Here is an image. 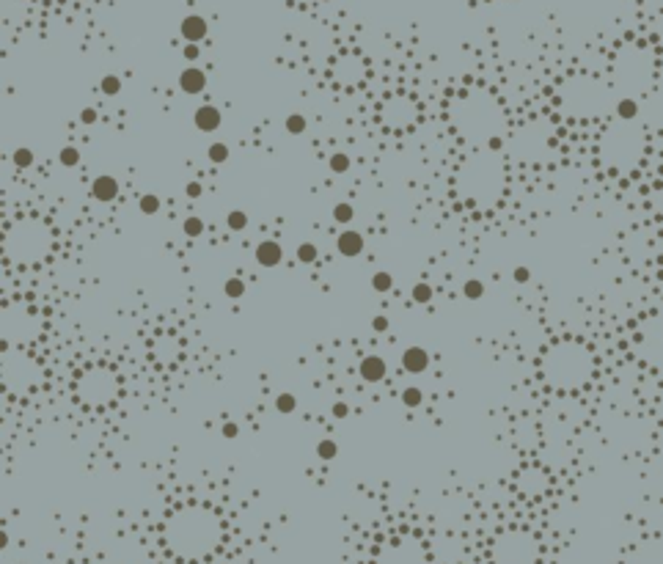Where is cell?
Masks as SVG:
<instances>
[{
  "instance_id": "obj_1",
  "label": "cell",
  "mask_w": 663,
  "mask_h": 564,
  "mask_svg": "<svg viewBox=\"0 0 663 564\" xmlns=\"http://www.w3.org/2000/svg\"><path fill=\"white\" fill-rule=\"evenodd\" d=\"M220 539H224V520L209 506L190 504L176 509L165 526H162V542L165 548L187 561L206 559L217 550Z\"/></svg>"
},
{
  "instance_id": "obj_2",
  "label": "cell",
  "mask_w": 663,
  "mask_h": 564,
  "mask_svg": "<svg viewBox=\"0 0 663 564\" xmlns=\"http://www.w3.org/2000/svg\"><path fill=\"white\" fill-rule=\"evenodd\" d=\"M452 124L455 130L474 146V149H501V140L507 135V116L501 102L482 88H474L463 94L452 105Z\"/></svg>"
},
{
  "instance_id": "obj_3",
  "label": "cell",
  "mask_w": 663,
  "mask_h": 564,
  "mask_svg": "<svg viewBox=\"0 0 663 564\" xmlns=\"http://www.w3.org/2000/svg\"><path fill=\"white\" fill-rule=\"evenodd\" d=\"M455 187H457V196L468 207L493 210L501 201L504 187H507L504 154L493 151V149H474L463 160V165L455 176Z\"/></svg>"
},
{
  "instance_id": "obj_4",
  "label": "cell",
  "mask_w": 663,
  "mask_h": 564,
  "mask_svg": "<svg viewBox=\"0 0 663 564\" xmlns=\"http://www.w3.org/2000/svg\"><path fill=\"white\" fill-rule=\"evenodd\" d=\"M542 380L556 391H578L594 374V355L583 341L562 339L551 344L540 358Z\"/></svg>"
},
{
  "instance_id": "obj_5",
  "label": "cell",
  "mask_w": 663,
  "mask_h": 564,
  "mask_svg": "<svg viewBox=\"0 0 663 564\" xmlns=\"http://www.w3.org/2000/svg\"><path fill=\"white\" fill-rule=\"evenodd\" d=\"M56 234L42 218H20L6 226L3 254L14 265H39L53 254Z\"/></svg>"
},
{
  "instance_id": "obj_6",
  "label": "cell",
  "mask_w": 663,
  "mask_h": 564,
  "mask_svg": "<svg viewBox=\"0 0 663 564\" xmlns=\"http://www.w3.org/2000/svg\"><path fill=\"white\" fill-rule=\"evenodd\" d=\"M647 149V138L638 127L633 124H614L603 132L600 138V157L603 165L614 173H627L641 162V154Z\"/></svg>"
},
{
  "instance_id": "obj_7",
  "label": "cell",
  "mask_w": 663,
  "mask_h": 564,
  "mask_svg": "<svg viewBox=\"0 0 663 564\" xmlns=\"http://www.w3.org/2000/svg\"><path fill=\"white\" fill-rule=\"evenodd\" d=\"M559 105L575 119H597L611 108V91L597 77L575 75L559 88Z\"/></svg>"
},
{
  "instance_id": "obj_8",
  "label": "cell",
  "mask_w": 663,
  "mask_h": 564,
  "mask_svg": "<svg viewBox=\"0 0 663 564\" xmlns=\"http://www.w3.org/2000/svg\"><path fill=\"white\" fill-rule=\"evenodd\" d=\"M540 553V539L526 528H507L490 545L493 564H537Z\"/></svg>"
},
{
  "instance_id": "obj_9",
  "label": "cell",
  "mask_w": 663,
  "mask_h": 564,
  "mask_svg": "<svg viewBox=\"0 0 663 564\" xmlns=\"http://www.w3.org/2000/svg\"><path fill=\"white\" fill-rule=\"evenodd\" d=\"M119 391V374L108 366H88L86 371H80L75 383V394L86 408H108L110 402H116Z\"/></svg>"
},
{
  "instance_id": "obj_10",
  "label": "cell",
  "mask_w": 663,
  "mask_h": 564,
  "mask_svg": "<svg viewBox=\"0 0 663 564\" xmlns=\"http://www.w3.org/2000/svg\"><path fill=\"white\" fill-rule=\"evenodd\" d=\"M42 336V319L34 306L12 303L3 308V350L28 347Z\"/></svg>"
},
{
  "instance_id": "obj_11",
  "label": "cell",
  "mask_w": 663,
  "mask_h": 564,
  "mask_svg": "<svg viewBox=\"0 0 663 564\" xmlns=\"http://www.w3.org/2000/svg\"><path fill=\"white\" fill-rule=\"evenodd\" d=\"M42 383V366L25 347L3 350V386L14 394L34 391Z\"/></svg>"
},
{
  "instance_id": "obj_12",
  "label": "cell",
  "mask_w": 663,
  "mask_h": 564,
  "mask_svg": "<svg viewBox=\"0 0 663 564\" xmlns=\"http://www.w3.org/2000/svg\"><path fill=\"white\" fill-rule=\"evenodd\" d=\"M548 149H551V138L542 121H531L520 127L509 140V151L520 162H540L548 157Z\"/></svg>"
},
{
  "instance_id": "obj_13",
  "label": "cell",
  "mask_w": 663,
  "mask_h": 564,
  "mask_svg": "<svg viewBox=\"0 0 663 564\" xmlns=\"http://www.w3.org/2000/svg\"><path fill=\"white\" fill-rule=\"evenodd\" d=\"M374 564H432L429 550L413 537H396L380 548Z\"/></svg>"
},
{
  "instance_id": "obj_14",
  "label": "cell",
  "mask_w": 663,
  "mask_h": 564,
  "mask_svg": "<svg viewBox=\"0 0 663 564\" xmlns=\"http://www.w3.org/2000/svg\"><path fill=\"white\" fill-rule=\"evenodd\" d=\"M418 119V108L410 97H388L380 108V121L394 130V132H402L407 127H413Z\"/></svg>"
},
{
  "instance_id": "obj_15",
  "label": "cell",
  "mask_w": 663,
  "mask_h": 564,
  "mask_svg": "<svg viewBox=\"0 0 663 564\" xmlns=\"http://www.w3.org/2000/svg\"><path fill=\"white\" fill-rule=\"evenodd\" d=\"M515 487H518L523 495H529V498H540L542 493L551 490V476H548L540 465H526V468L518 474Z\"/></svg>"
},
{
  "instance_id": "obj_16",
  "label": "cell",
  "mask_w": 663,
  "mask_h": 564,
  "mask_svg": "<svg viewBox=\"0 0 663 564\" xmlns=\"http://www.w3.org/2000/svg\"><path fill=\"white\" fill-rule=\"evenodd\" d=\"M363 75H366V64H363L355 53L341 56V58L336 61V66H333V77H336V83H339V86H347V88L358 86V83L363 80Z\"/></svg>"
},
{
  "instance_id": "obj_17",
  "label": "cell",
  "mask_w": 663,
  "mask_h": 564,
  "mask_svg": "<svg viewBox=\"0 0 663 564\" xmlns=\"http://www.w3.org/2000/svg\"><path fill=\"white\" fill-rule=\"evenodd\" d=\"M119 193H121V184H119L116 176H110V173H99V176H94V182H91V199H94V201H99V204H110V201L119 199Z\"/></svg>"
},
{
  "instance_id": "obj_18",
  "label": "cell",
  "mask_w": 663,
  "mask_h": 564,
  "mask_svg": "<svg viewBox=\"0 0 663 564\" xmlns=\"http://www.w3.org/2000/svg\"><path fill=\"white\" fill-rule=\"evenodd\" d=\"M358 374H361V380L363 383H383L385 380V374H388V363H385V358L383 355H363L361 358V363H358Z\"/></svg>"
},
{
  "instance_id": "obj_19",
  "label": "cell",
  "mask_w": 663,
  "mask_h": 564,
  "mask_svg": "<svg viewBox=\"0 0 663 564\" xmlns=\"http://www.w3.org/2000/svg\"><path fill=\"white\" fill-rule=\"evenodd\" d=\"M209 34V23L201 17V14H187L182 23H179V36L187 42V45H201Z\"/></svg>"
},
{
  "instance_id": "obj_20",
  "label": "cell",
  "mask_w": 663,
  "mask_h": 564,
  "mask_svg": "<svg viewBox=\"0 0 663 564\" xmlns=\"http://www.w3.org/2000/svg\"><path fill=\"white\" fill-rule=\"evenodd\" d=\"M336 248H339V254H341V256L355 259V256H361V254H363L366 240H363V234H361V232H355V229H344V232L336 237Z\"/></svg>"
},
{
  "instance_id": "obj_21",
  "label": "cell",
  "mask_w": 663,
  "mask_h": 564,
  "mask_svg": "<svg viewBox=\"0 0 663 564\" xmlns=\"http://www.w3.org/2000/svg\"><path fill=\"white\" fill-rule=\"evenodd\" d=\"M429 350H424V347H418V344H413V347H407L405 352H402V369L405 371H410V374H421V371H426L429 369Z\"/></svg>"
},
{
  "instance_id": "obj_22",
  "label": "cell",
  "mask_w": 663,
  "mask_h": 564,
  "mask_svg": "<svg viewBox=\"0 0 663 564\" xmlns=\"http://www.w3.org/2000/svg\"><path fill=\"white\" fill-rule=\"evenodd\" d=\"M179 88L187 94V97H195L206 88V72L198 69V66H187L179 72Z\"/></svg>"
},
{
  "instance_id": "obj_23",
  "label": "cell",
  "mask_w": 663,
  "mask_h": 564,
  "mask_svg": "<svg viewBox=\"0 0 663 564\" xmlns=\"http://www.w3.org/2000/svg\"><path fill=\"white\" fill-rule=\"evenodd\" d=\"M254 256H256V262H259L262 267H278V265L284 262V248H281L276 240H262V243L256 245Z\"/></svg>"
},
{
  "instance_id": "obj_24",
  "label": "cell",
  "mask_w": 663,
  "mask_h": 564,
  "mask_svg": "<svg viewBox=\"0 0 663 564\" xmlns=\"http://www.w3.org/2000/svg\"><path fill=\"white\" fill-rule=\"evenodd\" d=\"M220 121H224V116H220V110H217L215 105H201V108H195V113H193V124H195V130H201V132H215V130L220 127Z\"/></svg>"
},
{
  "instance_id": "obj_25",
  "label": "cell",
  "mask_w": 663,
  "mask_h": 564,
  "mask_svg": "<svg viewBox=\"0 0 663 564\" xmlns=\"http://www.w3.org/2000/svg\"><path fill=\"white\" fill-rule=\"evenodd\" d=\"M611 110H614V116H616L619 121L633 124V121L638 119V113H641V102H638L636 97H619V99L611 105Z\"/></svg>"
},
{
  "instance_id": "obj_26",
  "label": "cell",
  "mask_w": 663,
  "mask_h": 564,
  "mask_svg": "<svg viewBox=\"0 0 663 564\" xmlns=\"http://www.w3.org/2000/svg\"><path fill=\"white\" fill-rule=\"evenodd\" d=\"M229 143H224V140H215V143H209V149H206V157H209V162H215V165H224L226 160H229Z\"/></svg>"
},
{
  "instance_id": "obj_27",
  "label": "cell",
  "mask_w": 663,
  "mask_h": 564,
  "mask_svg": "<svg viewBox=\"0 0 663 564\" xmlns=\"http://www.w3.org/2000/svg\"><path fill=\"white\" fill-rule=\"evenodd\" d=\"M372 289H374L377 295H388V292L394 289V275H391L388 270H377V273L372 275Z\"/></svg>"
},
{
  "instance_id": "obj_28",
  "label": "cell",
  "mask_w": 663,
  "mask_h": 564,
  "mask_svg": "<svg viewBox=\"0 0 663 564\" xmlns=\"http://www.w3.org/2000/svg\"><path fill=\"white\" fill-rule=\"evenodd\" d=\"M295 256H298V262H300V265H314V262L320 259V248H317L314 243H309V240H306V243H300V245H298Z\"/></svg>"
},
{
  "instance_id": "obj_29",
  "label": "cell",
  "mask_w": 663,
  "mask_h": 564,
  "mask_svg": "<svg viewBox=\"0 0 663 564\" xmlns=\"http://www.w3.org/2000/svg\"><path fill=\"white\" fill-rule=\"evenodd\" d=\"M284 127H287L289 135H303V132L309 130V119H306L303 113H289L287 121H284Z\"/></svg>"
},
{
  "instance_id": "obj_30",
  "label": "cell",
  "mask_w": 663,
  "mask_h": 564,
  "mask_svg": "<svg viewBox=\"0 0 663 564\" xmlns=\"http://www.w3.org/2000/svg\"><path fill=\"white\" fill-rule=\"evenodd\" d=\"M328 165H330L333 173H347V171L352 168V160H350L347 151H333V154L328 157Z\"/></svg>"
},
{
  "instance_id": "obj_31",
  "label": "cell",
  "mask_w": 663,
  "mask_h": 564,
  "mask_svg": "<svg viewBox=\"0 0 663 564\" xmlns=\"http://www.w3.org/2000/svg\"><path fill=\"white\" fill-rule=\"evenodd\" d=\"M245 289H248V286H245V281H243L240 275H232V278L224 284V295H226L229 300H240V297L245 295Z\"/></svg>"
},
{
  "instance_id": "obj_32",
  "label": "cell",
  "mask_w": 663,
  "mask_h": 564,
  "mask_svg": "<svg viewBox=\"0 0 663 564\" xmlns=\"http://www.w3.org/2000/svg\"><path fill=\"white\" fill-rule=\"evenodd\" d=\"M276 410H278L281 416H292V413L298 410V397L289 394V391L278 394V397H276Z\"/></svg>"
},
{
  "instance_id": "obj_33",
  "label": "cell",
  "mask_w": 663,
  "mask_h": 564,
  "mask_svg": "<svg viewBox=\"0 0 663 564\" xmlns=\"http://www.w3.org/2000/svg\"><path fill=\"white\" fill-rule=\"evenodd\" d=\"M34 149H28V146H20V149H14L12 151V162L20 168V171H25V168H31L34 165Z\"/></svg>"
},
{
  "instance_id": "obj_34",
  "label": "cell",
  "mask_w": 663,
  "mask_h": 564,
  "mask_svg": "<svg viewBox=\"0 0 663 564\" xmlns=\"http://www.w3.org/2000/svg\"><path fill=\"white\" fill-rule=\"evenodd\" d=\"M352 218H355V207H352L350 201H339V204L333 207V221H336L339 226H347Z\"/></svg>"
},
{
  "instance_id": "obj_35",
  "label": "cell",
  "mask_w": 663,
  "mask_h": 564,
  "mask_svg": "<svg viewBox=\"0 0 663 564\" xmlns=\"http://www.w3.org/2000/svg\"><path fill=\"white\" fill-rule=\"evenodd\" d=\"M432 286L426 284V281H418V284H413V289H410V297H413V303H418V306H426L429 300H432Z\"/></svg>"
},
{
  "instance_id": "obj_36",
  "label": "cell",
  "mask_w": 663,
  "mask_h": 564,
  "mask_svg": "<svg viewBox=\"0 0 663 564\" xmlns=\"http://www.w3.org/2000/svg\"><path fill=\"white\" fill-rule=\"evenodd\" d=\"M58 162H61L64 168H77V165H80V149H77V146H64V149L58 151Z\"/></svg>"
},
{
  "instance_id": "obj_37",
  "label": "cell",
  "mask_w": 663,
  "mask_h": 564,
  "mask_svg": "<svg viewBox=\"0 0 663 564\" xmlns=\"http://www.w3.org/2000/svg\"><path fill=\"white\" fill-rule=\"evenodd\" d=\"M160 196H154V193H143L141 199H138V210L143 212V215H157L160 212Z\"/></svg>"
},
{
  "instance_id": "obj_38",
  "label": "cell",
  "mask_w": 663,
  "mask_h": 564,
  "mask_svg": "<svg viewBox=\"0 0 663 564\" xmlns=\"http://www.w3.org/2000/svg\"><path fill=\"white\" fill-rule=\"evenodd\" d=\"M226 226H229L232 232H245V229H248V212H245V210H232V212L226 215Z\"/></svg>"
},
{
  "instance_id": "obj_39",
  "label": "cell",
  "mask_w": 663,
  "mask_h": 564,
  "mask_svg": "<svg viewBox=\"0 0 663 564\" xmlns=\"http://www.w3.org/2000/svg\"><path fill=\"white\" fill-rule=\"evenodd\" d=\"M99 91H102L105 97H116V94H121V77H119V75H105V77L99 80Z\"/></svg>"
},
{
  "instance_id": "obj_40",
  "label": "cell",
  "mask_w": 663,
  "mask_h": 564,
  "mask_svg": "<svg viewBox=\"0 0 663 564\" xmlns=\"http://www.w3.org/2000/svg\"><path fill=\"white\" fill-rule=\"evenodd\" d=\"M463 297L466 300H482L485 297V284L479 278H471L463 284Z\"/></svg>"
},
{
  "instance_id": "obj_41",
  "label": "cell",
  "mask_w": 663,
  "mask_h": 564,
  "mask_svg": "<svg viewBox=\"0 0 663 564\" xmlns=\"http://www.w3.org/2000/svg\"><path fill=\"white\" fill-rule=\"evenodd\" d=\"M421 402H424V391L421 389H415V386H407L405 391H402V405L405 408H421Z\"/></svg>"
},
{
  "instance_id": "obj_42",
  "label": "cell",
  "mask_w": 663,
  "mask_h": 564,
  "mask_svg": "<svg viewBox=\"0 0 663 564\" xmlns=\"http://www.w3.org/2000/svg\"><path fill=\"white\" fill-rule=\"evenodd\" d=\"M182 232H184L187 237H193V240H195V237H201V234H204V221H201L198 215H187V218H184V223H182Z\"/></svg>"
},
{
  "instance_id": "obj_43",
  "label": "cell",
  "mask_w": 663,
  "mask_h": 564,
  "mask_svg": "<svg viewBox=\"0 0 663 564\" xmlns=\"http://www.w3.org/2000/svg\"><path fill=\"white\" fill-rule=\"evenodd\" d=\"M336 454H339V446H336L333 438H322L317 443V457L320 460H336Z\"/></svg>"
},
{
  "instance_id": "obj_44",
  "label": "cell",
  "mask_w": 663,
  "mask_h": 564,
  "mask_svg": "<svg viewBox=\"0 0 663 564\" xmlns=\"http://www.w3.org/2000/svg\"><path fill=\"white\" fill-rule=\"evenodd\" d=\"M330 416L333 419H347L350 416V405L347 402H333L330 405Z\"/></svg>"
},
{
  "instance_id": "obj_45",
  "label": "cell",
  "mask_w": 663,
  "mask_h": 564,
  "mask_svg": "<svg viewBox=\"0 0 663 564\" xmlns=\"http://www.w3.org/2000/svg\"><path fill=\"white\" fill-rule=\"evenodd\" d=\"M388 317L385 314H377V317H372V328H374V333H385L388 330Z\"/></svg>"
},
{
  "instance_id": "obj_46",
  "label": "cell",
  "mask_w": 663,
  "mask_h": 564,
  "mask_svg": "<svg viewBox=\"0 0 663 564\" xmlns=\"http://www.w3.org/2000/svg\"><path fill=\"white\" fill-rule=\"evenodd\" d=\"M97 119H99V113H97L94 108H83V110H80V121H83V124L91 127V124H97Z\"/></svg>"
},
{
  "instance_id": "obj_47",
  "label": "cell",
  "mask_w": 663,
  "mask_h": 564,
  "mask_svg": "<svg viewBox=\"0 0 663 564\" xmlns=\"http://www.w3.org/2000/svg\"><path fill=\"white\" fill-rule=\"evenodd\" d=\"M184 193H187L190 199H201L204 187H201V182H187V184H184Z\"/></svg>"
},
{
  "instance_id": "obj_48",
  "label": "cell",
  "mask_w": 663,
  "mask_h": 564,
  "mask_svg": "<svg viewBox=\"0 0 663 564\" xmlns=\"http://www.w3.org/2000/svg\"><path fill=\"white\" fill-rule=\"evenodd\" d=\"M182 56H184V61H195V58L201 56V47H198V45H184Z\"/></svg>"
},
{
  "instance_id": "obj_49",
  "label": "cell",
  "mask_w": 663,
  "mask_h": 564,
  "mask_svg": "<svg viewBox=\"0 0 663 564\" xmlns=\"http://www.w3.org/2000/svg\"><path fill=\"white\" fill-rule=\"evenodd\" d=\"M512 278H515V281H518V284H526V281H529V278H531V270H529V267H523V265H520V267H515V273H512Z\"/></svg>"
},
{
  "instance_id": "obj_50",
  "label": "cell",
  "mask_w": 663,
  "mask_h": 564,
  "mask_svg": "<svg viewBox=\"0 0 663 564\" xmlns=\"http://www.w3.org/2000/svg\"><path fill=\"white\" fill-rule=\"evenodd\" d=\"M220 432H224V438H229V441H232V438H237V435H240V427H237L234 421H226V424H224V430H220Z\"/></svg>"
},
{
  "instance_id": "obj_51",
  "label": "cell",
  "mask_w": 663,
  "mask_h": 564,
  "mask_svg": "<svg viewBox=\"0 0 663 564\" xmlns=\"http://www.w3.org/2000/svg\"><path fill=\"white\" fill-rule=\"evenodd\" d=\"M509 3H512V0H509Z\"/></svg>"
}]
</instances>
